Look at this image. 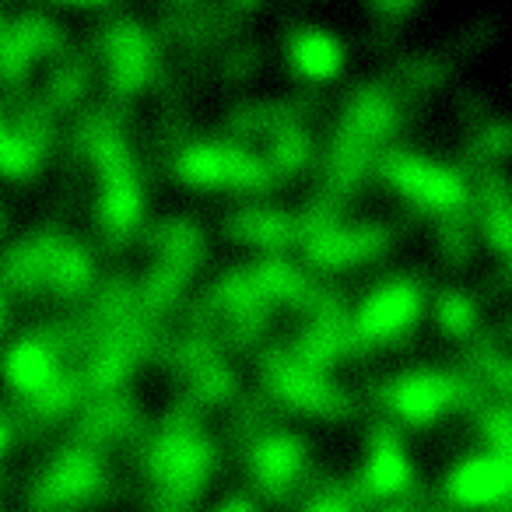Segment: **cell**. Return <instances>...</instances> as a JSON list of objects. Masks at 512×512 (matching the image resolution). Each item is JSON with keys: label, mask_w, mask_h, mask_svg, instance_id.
I'll list each match as a JSON object with an SVG mask.
<instances>
[{"label": "cell", "mask_w": 512, "mask_h": 512, "mask_svg": "<svg viewBox=\"0 0 512 512\" xmlns=\"http://www.w3.org/2000/svg\"><path fill=\"white\" fill-rule=\"evenodd\" d=\"M302 512H355V509H351L344 495H334V491H320V495H316Z\"/></svg>", "instance_id": "obj_4"}, {"label": "cell", "mask_w": 512, "mask_h": 512, "mask_svg": "<svg viewBox=\"0 0 512 512\" xmlns=\"http://www.w3.org/2000/svg\"><path fill=\"white\" fill-rule=\"evenodd\" d=\"M442 495H446V502L453 509H502L512 498V456H467V460L449 470V477L442 481Z\"/></svg>", "instance_id": "obj_1"}, {"label": "cell", "mask_w": 512, "mask_h": 512, "mask_svg": "<svg viewBox=\"0 0 512 512\" xmlns=\"http://www.w3.org/2000/svg\"><path fill=\"white\" fill-rule=\"evenodd\" d=\"M214 512H256V505L249 502V498L232 495V498H225V502L214 505Z\"/></svg>", "instance_id": "obj_5"}, {"label": "cell", "mask_w": 512, "mask_h": 512, "mask_svg": "<svg viewBox=\"0 0 512 512\" xmlns=\"http://www.w3.org/2000/svg\"><path fill=\"white\" fill-rule=\"evenodd\" d=\"M302 467H306L302 442L285 439V435L260 442L253 453V481L267 498H285L299 484Z\"/></svg>", "instance_id": "obj_2"}, {"label": "cell", "mask_w": 512, "mask_h": 512, "mask_svg": "<svg viewBox=\"0 0 512 512\" xmlns=\"http://www.w3.org/2000/svg\"><path fill=\"white\" fill-rule=\"evenodd\" d=\"M411 484V463L397 449V442H379L376 453L369 456V467H365V488L379 498H393L400 491H407Z\"/></svg>", "instance_id": "obj_3"}]
</instances>
